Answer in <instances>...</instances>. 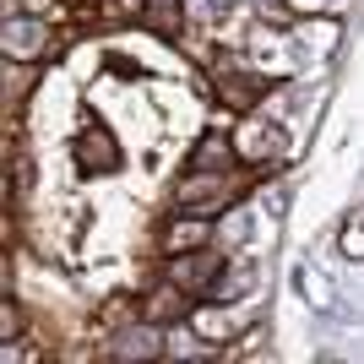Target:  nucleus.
I'll return each mask as SVG.
<instances>
[{
	"instance_id": "nucleus-1",
	"label": "nucleus",
	"mask_w": 364,
	"mask_h": 364,
	"mask_svg": "<svg viewBox=\"0 0 364 364\" xmlns=\"http://www.w3.org/2000/svg\"><path fill=\"white\" fill-rule=\"evenodd\" d=\"M245 191V180H234L228 168H191L180 185H174V207L180 213H201V218H218L223 207H234Z\"/></svg>"
},
{
	"instance_id": "nucleus-2",
	"label": "nucleus",
	"mask_w": 364,
	"mask_h": 364,
	"mask_svg": "<svg viewBox=\"0 0 364 364\" xmlns=\"http://www.w3.org/2000/svg\"><path fill=\"white\" fill-rule=\"evenodd\" d=\"M234 152H240V164H250V168H272V164H283V152H289V136H283L272 120H261V114H245V120L234 125Z\"/></svg>"
},
{
	"instance_id": "nucleus-3",
	"label": "nucleus",
	"mask_w": 364,
	"mask_h": 364,
	"mask_svg": "<svg viewBox=\"0 0 364 364\" xmlns=\"http://www.w3.org/2000/svg\"><path fill=\"white\" fill-rule=\"evenodd\" d=\"M180 289H191L201 299V294H218V277H223V256H218L213 245H201V250H185V256H168V272Z\"/></svg>"
},
{
	"instance_id": "nucleus-4",
	"label": "nucleus",
	"mask_w": 364,
	"mask_h": 364,
	"mask_svg": "<svg viewBox=\"0 0 364 364\" xmlns=\"http://www.w3.org/2000/svg\"><path fill=\"white\" fill-rule=\"evenodd\" d=\"M168 348V337L158 321H125V326H114V337H109V353L114 359H158V353Z\"/></svg>"
},
{
	"instance_id": "nucleus-5",
	"label": "nucleus",
	"mask_w": 364,
	"mask_h": 364,
	"mask_svg": "<svg viewBox=\"0 0 364 364\" xmlns=\"http://www.w3.org/2000/svg\"><path fill=\"white\" fill-rule=\"evenodd\" d=\"M191 310H196V294L180 289L174 277H164V283H152V289L141 294V316L158 321V326H168V321H191Z\"/></svg>"
},
{
	"instance_id": "nucleus-6",
	"label": "nucleus",
	"mask_w": 364,
	"mask_h": 364,
	"mask_svg": "<svg viewBox=\"0 0 364 364\" xmlns=\"http://www.w3.org/2000/svg\"><path fill=\"white\" fill-rule=\"evenodd\" d=\"M213 218H201V213H180L174 223L164 228V256H185V250H201V245H213Z\"/></svg>"
},
{
	"instance_id": "nucleus-7",
	"label": "nucleus",
	"mask_w": 364,
	"mask_h": 364,
	"mask_svg": "<svg viewBox=\"0 0 364 364\" xmlns=\"http://www.w3.org/2000/svg\"><path fill=\"white\" fill-rule=\"evenodd\" d=\"M76 164L87 168V174H114V168H120V147H114V136H109V131H98V125H92V131H82V136H76Z\"/></svg>"
},
{
	"instance_id": "nucleus-8",
	"label": "nucleus",
	"mask_w": 364,
	"mask_h": 364,
	"mask_svg": "<svg viewBox=\"0 0 364 364\" xmlns=\"http://www.w3.org/2000/svg\"><path fill=\"white\" fill-rule=\"evenodd\" d=\"M261 92H267L261 76H218V98L240 114H250V104H261Z\"/></svg>"
},
{
	"instance_id": "nucleus-9",
	"label": "nucleus",
	"mask_w": 364,
	"mask_h": 364,
	"mask_svg": "<svg viewBox=\"0 0 364 364\" xmlns=\"http://www.w3.org/2000/svg\"><path fill=\"white\" fill-rule=\"evenodd\" d=\"M234 158H240V152H234V136H201L196 152H191V168H228Z\"/></svg>"
},
{
	"instance_id": "nucleus-10",
	"label": "nucleus",
	"mask_w": 364,
	"mask_h": 364,
	"mask_svg": "<svg viewBox=\"0 0 364 364\" xmlns=\"http://www.w3.org/2000/svg\"><path fill=\"white\" fill-rule=\"evenodd\" d=\"M191 332H196V343H228V337H234V321H228L223 310H191Z\"/></svg>"
},
{
	"instance_id": "nucleus-11",
	"label": "nucleus",
	"mask_w": 364,
	"mask_h": 364,
	"mask_svg": "<svg viewBox=\"0 0 364 364\" xmlns=\"http://www.w3.org/2000/svg\"><path fill=\"white\" fill-rule=\"evenodd\" d=\"M141 16H147V28L158 33V38H174V33H180V6H141Z\"/></svg>"
},
{
	"instance_id": "nucleus-12",
	"label": "nucleus",
	"mask_w": 364,
	"mask_h": 364,
	"mask_svg": "<svg viewBox=\"0 0 364 364\" xmlns=\"http://www.w3.org/2000/svg\"><path fill=\"white\" fill-rule=\"evenodd\" d=\"M22 332H28V321H22V304L6 294V299H0V343H16Z\"/></svg>"
},
{
	"instance_id": "nucleus-13",
	"label": "nucleus",
	"mask_w": 364,
	"mask_h": 364,
	"mask_svg": "<svg viewBox=\"0 0 364 364\" xmlns=\"http://www.w3.org/2000/svg\"><path fill=\"white\" fill-rule=\"evenodd\" d=\"M28 82H33V65H28V60H16V55H11V60H6V92H11V109L22 104Z\"/></svg>"
},
{
	"instance_id": "nucleus-14",
	"label": "nucleus",
	"mask_w": 364,
	"mask_h": 364,
	"mask_svg": "<svg viewBox=\"0 0 364 364\" xmlns=\"http://www.w3.org/2000/svg\"><path fill=\"white\" fill-rule=\"evenodd\" d=\"M11 6H16L22 16H60V11H65L60 0H11Z\"/></svg>"
},
{
	"instance_id": "nucleus-15",
	"label": "nucleus",
	"mask_w": 364,
	"mask_h": 364,
	"mask_svg": "<svg viewBox=\"0 0 364 364\" xmlns=\"http://www.w3.org/2000/svg\"><path fill=\"white\" fill-rule=\"evenodd\" d=\"M343 250H348V256H364V213H359V223L343 234Z\"/></svg>"
},
{
	"instance_id": "nucleus-16",
	"label": "nucleus",
	"mask_w": 364,
	"mask_h": 364,
	"mask_svg": "<svg viewBox=\"0 0 364 364\" xmlns=\"http://www.w3.org/2000/svg\"><path fill=\"white\" fill-rule=\"evenodd\" d=\"M141 6H180V0H141Z\"/></svg>"
},
{
	"instance_id": "nucleus-17",
	"label": "nucleus",
	"mask_w": 364,
	"mask_h": 364,
	"mask_svg": "<svg viewBox=\"0 0 364 364\" xmlns=\"http://www.w3.org/2000/svg\"><path fill=\"white\" fill-rule=\"evenodd\" d=\"M60 6H65V11H82V0H60Z\"/></svg>"
}]
</instances>
